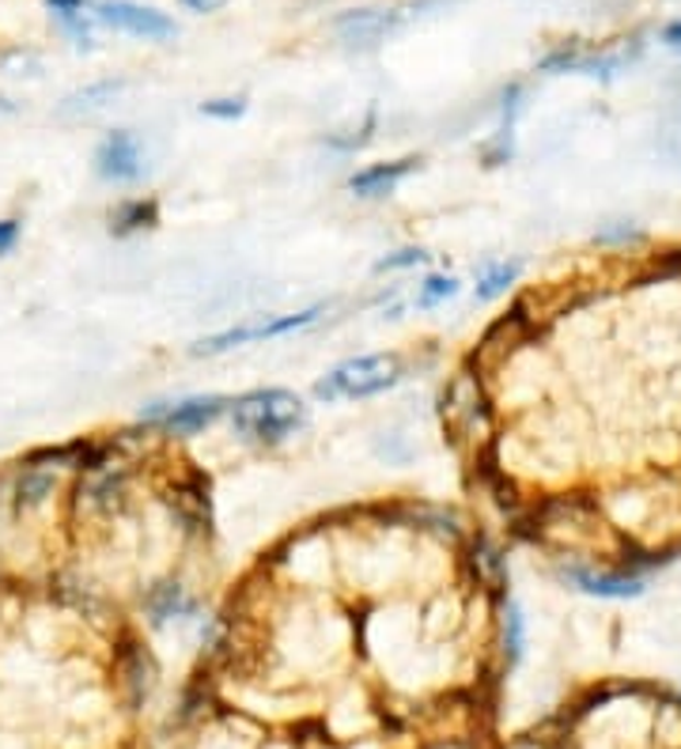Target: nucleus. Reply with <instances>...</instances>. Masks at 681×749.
<instances>
[{
    "label": "nucleus",
    "instance_id": "f257e3e1",
    "mask_svg": "<svg viewBox=\"0 0 681 749\" xmlns=\"http://www.w3.org/2000/svg\"><path fill=\"white\" fill-rule=\"evenodd\" d=\"M307 421V409L292 390H250L232 406V424L250 443H284Z\"/></svg>",
    "mask_w": 681,
    "mask_h": 749
},
{
    "label": "nucleus",
    "instance_id": "f03ea898",
    "mask_svg": "<svg viewBox=\"0 0 681 749\" xmlns=\"http://www.w3.org/2000/svg\"><path fill=\"white\" fill-rule=\"evenodd\" d=\"M401 378V356L394 352H375V356H356L333 367L326 378L315 383L318 401H344V398H375L390 390Z\"/></svg>",
    "mask_w": 681,
    "mask_h": 749
},
{
    "label": "nucleus",
    "instance_id": "7ed1b4c3",
    "mask_svg": "<svg viewBox=\"0 0 681 749\" xmlns=\"http://www.w3.org/2000/svg\"><path fill=\"white\" fill-rule=\"evenodd\" d=\"M95 20L114 31H126L133 38H148V43H163V38L175 35V23L167 15L155 12V8L133 4V0H98Z\"/></svg>",
    "mask_w": 681,
    "mask_h": 749
},
{
    "label": "nucleus",
    "instance_id": "20e7f679",
    "mask_svg": "<svg viewBox=\"0 0 681 749\" xmlns=\"http://www.w3.org/2000/svg\"><path fill=\"white\" fill-rule=\"evenodd\" d=\"M227 401L216 398V394H209V398H186V401H163V406H152L141 413V421H152L160 424L163 432H175V435H190V432H201V428H209L216 421L220 413H224Z\"/></svg>",
    "mask_w": 681,
    "mask_h": 749
},
{
    "label": "nucleus",
    "instance_id": "39448f33",
    "mask_svg": "<svg viewBox=\"0 0 681 749\" xmlns=\"http://www.w3.org/2000/svg\"><path fill=\"white\" fill-rule=\"evenodd\" d=\"M318 315H322V307H310V311H303V315L261 318V323H250V326H239V329H224V333H216V337H209V341L197 344V352H227V349L246 344V341H269V337H284V333H292V329L310 326Z\"/></svg>",
    "mask_w": 681,
    "mask_h": 749
},
{
    "label": "nucleus",
    "instance_id": "423d86ee",
    "mask_svg": "<svg viewBox=\"0 0 681 749\" xmlns=\"http://www.w3.org/2000/svg\"><path fill=\"white\" fill-rule=\"evenodd\" d=\"M95 171L106 183H133V178H141V144H137V137L126 133V129L106 137L95 152Z\"/></svg>",
    "mask_w": 681,
    "mask_h": 749
},
{
    "label": "nucleus",
    "instance_id": "0eeeda50",
    "mask_svg": "<svg viewBox=\"0 0 681 749\" xmlns=\"http://www.w3.org/2000/svg\"><path fill=\"white\" fill-rule=\"evenodd\" d=\"M416 167V160H398V163H375V167L360 171V175L349 178V189L356 197H387L398 189L401 178Z\"/></svg>",
    "mask_w": 681,
    "mask_h": 749
},
{
    "label": "nucleus",
    "instance_id": "6e6552de",
    "mask_svg": "<svg viewBox=\"0 0 681 749\" xmlns=\"http://www.w3.org/2000/svg\"><path fill=\"white\" fill-rule=\"evenodd\" d=\"M564 580H572L576 587H584L587 595H598V598H633V595H639V580H625V575H595V572L568 567Z\"/></svg>",
    "mask_w": 681,
    "mask_h": 749
},
{
    "label": "nucleus",
    "instance_id": "1a4fd4ad",
    "mask_svg": "<svg viewBox=\"0 0 681 749\" xmlns=\"http://www.w3.org/2000/svg\"><path fill=\"white\" fill-rule=\"evenodd\" d=\"M390 23L394 20L383 12H349V15H341L338 31L344 38H352V43H375L383 31H390Z\"/></svg>",
    "mask_w": 681,
    "mask_h": 749
},
{
    "label": "nucleus",
    "instance_id": "9d476101",
    "mask_svg": "<svg viewBox=\"0 0 681 749\" xmlns=\"http://www.w3.org/2000/svg\"><path fill=\"white\" fill-rule=\"evenodd\" d=\"M57 477L46 469H23L20 481H15V504L20 507H38L46 496H54Z\"/></svg>",
    "mask_w": 681,
    "mask_h": 749
},
{
    "label": "nucleus",
    "instance_id": "9b49d317",
    "mask_svg": "<svg viewBox=\"0 0 681 749\" xmlns=\"http://www.w3.org/2000/svg\"><path fill=\"white\" fill-rule=\"evenodd\" d=\"M148 606H152L155 621H171V617H183V613H190V609H193V602L186 598V590L175 587V583H167V587L155 590Z\"/></svg>",
    "mask_w": 681,
    "mask_h": 749
},
{
    "label": "nucleus",
    "instance_id": "f8f14e48",
    "mask_svg": "<svg viewBox=\"0 0 681 749\" xmlns=\"http://www.w3.org/2000/svg\"><path fill=\"white\" fill-rule=\"evenodd\" d=\"M455 292H458L455 277H428V281L421 284V292H416V307L432 311V307H439V303H447Z\"/></svg>",
    "mask_w": 681,
    "mask_h": 749
},
{
    "label": "nucleus",
    "instance_id": "ddd939ff",
    "mask_svg": "<svg viewBox=\"0 0 681 749\" xmlns=\"http://www.w3.org/2000/svg\"><path fill=\"white\" fill-rule=\"evenodd\" d=\"M121 84H98V87H87V92H80V95H72V98H64V106L61 110L64 114H87V110H98V98H114V92H118Z\"/></svg>",
    "mask_w": 681,
    "mask_h": 749
},
{
    "label": "nucleus",
    "instance_id": "4468645a",
    "mask_svg": "<svg viewBox=\"0 0 681 749\" xmlns=\"http://www.w3.org/2000/svg\"><path fill=\"white\" fill-rule=\"evenodd\" d=\"M515 273H519V266H492V269H485V273L478 277V295H500L504 292L507 284L515 281Z\"/></svg>",
    "mask_w": 681,
    "mask_h": 749
},
{
    "label": "nucleus",
    "instance_id": "2eb2a0df",
    "mask_svg": "<svg viewBox=\"0 0 681 749\" xmlns=\"http://www.w3.org/2000/svg\"><path fill=\"white\" fill-rule=\"evenodd\" d=\"M155 216V209L152 204H144V201H133V204H126V209H118V227L121 232H129V227H141V224H148V220Z\"/></svg>",
    "mask_w": 681,
    "mask_h": 749
},
{
    "label": "nucleus",
    "instance_id": "dca6fc26",
    "mask_svg": "<svg viewBox=\"0 0 681 749\" xmlns=\"http://www.w3.org/2000/svg\"><path fill=\"white\" fill-rule=\"evenodd\" d=\"M504 644H507V655L519 658L523 652V617L519 609H507V621H504Z\"/></svg>",
    "mask_w": 681,
    "mask_h": 749
},
{
    "label": "nucleus",
    "instance_id": "f3484780",
    "mask_svg": "<svg viewBox=\"0 0 681 749\" xmlns=\"http://www.w3.org/2000/svg\"><path fill=\"white\" fill-rule=\"evenodd\" d=\"M243 110H246L243 98H216V103H204V114H209V118H224V121L239 118Z\"/></svg>",
    "mask_w": 681,
    "mask_h": 749
},
{
    "label": "nucleus",
    "instance_id": "a211bd4d",
    "mask_svg": "<svg viewBox=\"0 0 681 749\" xmlns=\"http://www.w3.org/2000/svg\"><path fill=\"white\" fill-rule=\"evenodd\" d=\"M424 261V250H398L394 258H383L379 261V273H387V269H409V266H421Z\"/></svg>",
    "mask_w": 681,
    "mask_h": 749
},
{
    "label": "nucleus",
    "instance_id": "6ab92c4d",
    "mask_svg": "<svg viewBox=\"0 0 681 749\" xmlns=\"http://www.w3.org/2000/svg\"><path fill=\"white\" fill-rule=\"evenodd\" d=\"M15 238H20V224H15V220H0V254L12 250Z\"/></svg>",
    "mask_w": 681,
    "mask_h": 749
},
{
    "label": "nucleus",
    "instance_id": "aec40b11",
    "mask_svg": "<svg viewBox=\"0 0 681 749\" xmlns=\"http://www.w3.org/2000/svg\"><path fill=\"white\" fill-rule=\"evenodd\" d=\"M183 4L186 8H190V12H220V8H224L227 4V0H183Z\"/></svg>",
    "mask_w": 681,
    "mask_h": 749
},
{
    "label": "nucleus",
    "instance_id": "412c9836",
    "mask_svg": "<svg viewBox=\"0 0 681 749\" xmlns=\"http://www.w3.org/2000/svg\"><path fill=\"white\" fill-rule=\"evenodd\" d=\"M662 38H667V46H670V49H678V54H681V23H674V27H667V35H662Z\"/></svg>",
    "mask_w": 681,
    "mask_h": 749
},
{
    "label": "nucleus",
    "instance_id": "4be33fe9",
    "mask_svg": "<svg viewBox=\"0 0 681 749\" xmlns=\"http://www.w3.org/2000/svg\"><path fill=\"white\" fill-rule=\"evenodd\" d=\"M0 110H12V106H8V103H0Z\"/></svg>",
    "mask_w": 681,
    "mask_h": 749
}]
</instances>
